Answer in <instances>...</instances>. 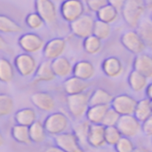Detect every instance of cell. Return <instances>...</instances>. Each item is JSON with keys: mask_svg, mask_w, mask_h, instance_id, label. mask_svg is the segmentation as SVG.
Listing matches in <instances>:
<instances>
[{"mask_svg": "<svg viewBox=\"0 0 152 152\" xmlns=\"http://www.w3.org/2000/svg\"><path fill=\"white\" fill-rule=\"evenodd\" d=\"M146 10L143 0H126L120 12L126 25L134 29L138 27Z\"/></svg>", "mask_w": 152, "mask_h": 152, "instance_id": "1", "label": "cell"}, {"mask_svg": "<svg viewBox=\"0 0 152 152\" xmlns=\"http://www.w3.org/2000/svg\"><path fill=\"white\" fill-rule=\"evenodd\" d=\"M90 95L91 92L87 91L82 94H70L66 96L68 110L74 119L80 121L84 118V117H86V111L90 106Z\"/></svg>", "mask_w": 152, "mask_h": 152, "instance_id": "2", "label": "cell"}, {"mask_svg": "<svg viewBox=\"0 0 152 152\" xmlns=\"http://www.w3.org/2000/svg\"><path fill=\"white\" fill-rule=\"evenodd\" d=\"M47 134L56 136L61 134L66 133L70 127L69 118L62 112H51L43 122Z\"/></svg>", "mask_w": 152, "mask_h": 152, "instance_id": "3", "label": "cell"}, {"mask_svg": "<svg viewBox=\"0 0 152 152\" xmlns=\"http://www.w3.org/2000/svg\"><path fill=\"white\" fill-rule=\"evenodd\" d=\"M35 10L49 28H58L59 12L53 0H35Z\"/></svg>", "mask_w": 152, "mask_h": 152, "instance_id": "4", "label": "cell"}, {"mask_svg": "<svg viewBox=\"0 0 152 152\" xmlns=\"http://www.w3.org/2000/svg\"><path fill=\"white\" fill-rule=\"evenodd\" d=\"M13 66L16 72L22 77H33L38 67L37 59L30 53H21L13 59Z\"/></svg>", "mask_w": 152, "mask_h": 152, "instance_id": "5", "label": "cell"}, {"mask_svg": "<svg viewBox=\"0 0 152 152\" xmlns=\"http://www.w3.org/2000/svg\"><path fill=\"white\" fill-rule=\"evenodd\" d=\"M95 19L88 13L83 14L76 20L69 23V30L76 37L85 39L86 37L93 35Z\"/></svg>", "mask_w": 152, "mask_h": 152, "instance_id": "6", "label": "cell"}, {"mask_svg": "<svg viewBox=\"0 0 152 152\" xmlns=\"http://www.w3.org/2000/svg\"><path fill=\"white\" fill-rule=\"evenodd\" d=\"M60 15L70 23L86 13V6L82 0H64L60 5Z\"/></svg>", "mask_w": 152, "mask_h": 152, "instance_id": "7", "label": "cell"}, {"mask_svg": "<svg viewBox=\"0 0 152 152\" xmlns=\"http://www.w3.org/2000/svg\"><path fill=\"white\" fill-rule=\"evenodd\" d=\"M19 47L27 53H37L43 50L45 41V39L35 32H27L21 34L18 38Z\"/></svg>", "mask_w": 152, "mask_h": 152, "instance_id": "8", "label": "cell"}, {"mask_svg": "<svg viewBox=\"0 0 152 152\" xmlns=\"http://www.w3.org/2000/svg\"><path fill=\"white\" fill-rule=\"evenodd\" d=\"M121 45L131 53L140 54L145 52L147 46L139 35V33L134 29H130L124 32L120 37Z\"/></svg>", "mask_w": 152, "mask_h": 152, "instance_id": "9", "label": "cell"}, {"mask_svg": "<svg viewBox=\"0 0 152 152\" xmlns=\"http://www.w3.org/2000/svg\"><path fill=\"white\" fill-rule=\"evenodd\" d=\"M120 131L122 136L134 138L142 132V123L134 115L120 116L116 126Z\"/></svg>", "mask_w": 152, "mask_h": 152, "instance_id": "10", "label": "cell"}, {"mask_svg": "<svg viewBox=\"0 0 152 152\" xmlns=\"http://www.w3.org/2000/svg\"><path fill=\"white\" fill-rule=\"evenodd\" d=\"M137 102L133 96L122 94L113 97L110 107L115 110L120 116L134 115Z\"/></svg>", "mask_w": 152, "mask_h": 152, "instance_id": "11", "label": "cell"}, {"mask_svg": "<svg viewBox=\"0 0 152 152\" xmlns=\"http://www.w3.org/2000/svg\"><path fill=\"white\" fill-rule=\"evenodd\" d=\"M54 143L66 152H86L73 132H66L54 136Z\"/></svg>", "mask_w": 152, "mask_h": 152, "instance_id": "12", "label": "cell"}, {"mask_svg": "<svg viewBox=\"0 0 152 152\" xmlns=\"http://www.w3.org/2000/svg\"><path fill=\"white\" fill-rule=\"evenodd\" d=\"M67 49V40L63 37H53L47 42L42 50L45 60L53 61L63 55Z\"/></svg>", "mask_w": 152, "mask_h": 152, "instance_id": "13", "label": "cell"}, {"mask_svg": "<svg viewBox=\"0 0 152 152\" xmlns=\"http://www.w3.org/2000/svg\"><path fill=\"white\" fill-rule=\"evenodd\" d=\"M32 104L43 112H53L56 108V101L53 95L48 92H36L30 96Z\"/></svg>", "mask_w": 152, "mask_h": 152, "instance_id": "14", "label": "cell"}, {"mask_svg": "<svg viewBox=\"0 0 152 152\" xmlns=\"http://www.w3.org/2000/svg\"><path fill=\"white\" fill-rule=\"evenodd\" d=\"M90 87L91 83L89 81L80 79L73 75L65 78L62 83V89L66 95L82 94L87 92Z\"/></svg>", "mask_w": 152, "mask_h": 152, "instance_id": "15", "label": "cell"}, {"mask_svg": "<svg viewBox=\"0 0 152 152\" xmlns=\"http://www.w3.org/2000/svg\"><path fill=\"white\" fill-rule=\"evenodd\" d=\"M56 76L52 68V61L45 60L38 64L35 75L33 76L32 85H37L39 83H49L56 79Z\"/></svg>", "mask_w": 152, "mask_h": 152, "instance_id": "16", "label": "cell"}, {"mask_svg": "<svg viewBox=\"0 0 152 152\" xmlns=\"http://www.w3.org/2000/svg\"><path fill=\"white\" fill-rule=\"evenodd\" d=\"M102 69L105 76L110 78H117L124 72V65L121 60L116 56L105 58L102 63Z\"/></svg>", "mask_w": 152, "mask_h": 152, "instance_id": "17", "label": "cell"}, {"mask_svg": "<svg viewBox=\"0 0 152 152\" xmlns=\"http://www.w3.org/2000/svg\"><path fill=\"white\" fill-rule=\"evenodd\" d=\"M87 144L93 148H102L106 145L105 126L102 124H91L88 135Z\"/></svg>", "mask_w": 152, "mask_h": 152, "instance_id": "18", "label": "cell"}, {"mask_svg": "<svg viewBox=\"0 0 152 152\" xmlns=\"http://www.w3.org/2000/svg\"><path fill=\"white\" fill-rule=\"evenodd\" d=\"M72 75L80 79L90 81L95 77L96 69H95L94 65L91 61L82 60V61H77L73 65Z\"/></svg>", "mask_w": 152, "mask_h": 152, "instance_id": "19", "label": "cell"}, {"mask_svg": "<svg viewBox=\"0 0 152 152\" xmlns=\"http://www.w3.org/2000/svg\"><path fill=\"white\" fill-rule=\"evenodd\" d=\"M52 68L56 77L58 78L65 79L72 76L73 64L69 59L63 55L52 61Z\"/></svg>", "mask_w": 152, "mask_h": 152, "instance_id": "20", "label": "cell"}, {"mask_svg": "<svg viewBox=\"0 0 152 152\" xmlns=\"http://www.w3.org/2000/svg\"><path fill=\"white\" fill-rule=\"evenodd\" d=\"M134 69L145 76L148 79L152 78V56L142 53L135 55L133 62Z\"/></svg>", "mask_w": 152, "mask_h": 152, "instance_id": "21", "label": "cell"}, {"mask_svg": "<svg viewBox=\"0 0 152 152\" xmlns=\"http://www.w3.org/2000/svg\"><path fill=\"white\" fill-rule=\"evenodd\" d=\"M14 120L16 124L28 127L37 120V113L32 108H23L15 112Z\"/></svg>", "mask_w": 152, "mask_h": 152, "instance_id": "22", "label": "cell"}, {"mask_svg": "<svg viewBox=\"0 0 152 152\" xmlns=\"http://www.w3.org/2000/svg\"><path fill=\"white\" fill-rule=\"evenodd\" d=\"M127 83L131 90L135 93H141L146 89L149 85V79L142 74L133 69L128 75Z\"/></svg>", "mask_w": 152, "mask_h": 152, "instance_id": "23", "label": "cell"}, {"mask_svg": "<svg viewBox=\"0 0 152 152\" xmlns=\"http://www.w3.org/2000/svg\"><path fill=\"white\" fill-rule=\"evenodd\" d=\"M15 73L13 63L6 57H0V82L4 84L12 82Z\"/></svg>", "mask_w": 152, "mask_h": 152, "instance_id": "24", "label": "cell"}, {"mask_svg": "<svg viewBox=\"0 0 152 152\" xmlns=\"http://www.w3.org/2000/svg\"><path fill=\"white\" fill-rule=\"evenodd\" d=\"M110 108V105H93L89 106L86 118L91 124H102L105 114L108 110Z\"/></svg>", "mask_w": 152, "mask_h": 152, "instance_id": "25", "label": "cell"}, {"mask_svg": "<svg viewBox=\"0 0 152 152\" xmlns=\"http://www.w3.org/2000/svg\"><path fill=\"white\" fill-rule=\"evenodd\" d=\"M23 31V28L12 18L0 14V33L3 34H19Z\"/></svg>", "mask_w": 152, "mask_h": 152, "instance_id": "26", "label": "cell"}, {"mask_svg": "<svg viewBox=\"0 0 152 152\" xmlns=\"http://www.w3.org/2000/svg\"><path fill=\"white\" fill-rule=\"evenodd\" d=\"M113 95L103 88H96L91 92L89 104L93 105H110L113 100Z\"/></svg>", "mask_w": 152, "mask_h": 152, "instance_id": "27", "label": "cell"}, {"mask_svg": "<svg viewBox=\"0 0 152 152\" xmlns=\"http://www.w3.org/2000/svg\"><path fill=\"white\" fill-rule=\"evenodd\" d=\"M28 130H29V136L32 143L41 144L45 142L48 134L45 131L43 122L37 120L30 126H28Z\"/></svg>", "mask_w": 152, "mask_h": 152, "instance_id": "28", "label": "cell"}, {"mask_svg": "<svg viewBox=\"0 0 152 152\" xmlns=\"http://www.w3.org/2000/svg\"><path fill=\"white\" fill-rule=\"evenodd\" d=\"M152 115L151 101L148 98L142 99L137 102L134 116L141 122H144Z\"/></svg>", "mask_w": 152, "mask_h": 152, "instance_id": "29", "label": "cell"}, {"mask_svg": "<svg viewBox=\"0 0 152 152\" xmlns=\"http://www.w3.org/2000/svg\"><path fill=\"white\" fill-rule=\"evenodd\" d=\"M11 135L12 139L20 144L29 145L32 143L28 126L18 125V124L14 125L11 129Z\"/></svg>", "mask_w": 152, "mask_h": 152, "instance_id": "30", "label": "cell"}, {"mask_svg": "<svg viewBox=\"0 0 152 152\" xmlns=\"http://www.w3.org/2000/svg\"><path fill=\"white\" fill-rule=\"evenodd\" d=\"M102 40H101L94 35H91L83 39L84 51L89 55H96L100 53L102 50Z\"/></svg>", "mask_w": 152, "mask_h": 152, "instance_id": "31", "label": "cell"}, {"mask_svg": "<svg viewBox=\"0 0 152 152\" xmlns=\"http://www.w3.org/2000/svg\"><path fill=\"white\" fill-rule=\"evenodd\" d=\"M136 31L139 33L147 47L152 49V20L151 19L142 20L136 28Z\"/></svg>", "mask_w": 152, "mask_h": 152, "instance_id": "32", "label": "cell"}, {"mask_svg": "<svg viewBox=\"0 0 152 152\" xmlns=\"http://www.w3.org/2000/svg\"><path fill=\"white\" fill-rule=\"evenodd\" d=\"M118 11L114 8L113 6H111L110 4H106L105 6H103L102 8H101L96 13V17L97 20H102L103 22L111 24L113 22H115L118 18Z\"/></svg>", "mask_w": 152, "mask_h": 152, "instance_id": "33", "label": "cell"}, {"mask_svg": "<svg viewBox=\"0 0 152 152\" xmlns=\"http://www.w3.org/2000/svg\"><path fill=\"white\" fill-rule=\"evenodd\" d=\"M112 33V28L111 24L103 22L99 20H95L94 21V31L93 35L100 38L101 40L104 41L107 40Z\"/></svg>", "mask_w": 152, "mask_h": 152, "instance_id": "34", "label": "cell"}, {"mask_svg": "<svg viewBox=\"0 0 152 152\" xmlns=\"http://www.w3.org/2000/svg\"><path fill=\"white\" fill-rule=\"evenodd\" d=\"M91 123L88 120H83L73 126V133L78 139L80 144L83 146L87 144V135Z\"/></svg>", "mask_w": 152, "mask_h": 152, "instance_id": "35", "label": "cell"}, {"mask_svg": "<svg viewBox=\"0 0 152 152\" xmlns=\"http://www.w3.org/2000/svg\"><path fill=\"white\" fill-rule=\"evenodd\" d=\"M14 101L7 94H0V118L12 114L14 110Z\"/></svg>", "mask_w": 152, "mask_h": 152, "instance_id": "36", "label": "cell"}, {"mask_svg": "<svg viewBox=\"0 0 152 152\" xmlns=\"http://www.w3.org/2000/svg\"><path fill=\"white\" fill-rule=\"evenodd\" d=\"M25 24L28 28L32 30H39L45 26L44 20L37 12L27 14V16L25 17Z\"/></svg>", "mask_w": 152, "mask_h": 152, "instance_id": "37", "label": "cell"}, {"mask_svg": "<svg viewBox=\"0 0 152 152\" xmlns=\"http://www.w3.org/2000/svg\"><path fill=\"white\" fill-rule=\"evenodd\" d=\"M122 134L117 126L105 127V141L106 144L110 146H115L121 139Z\"/></svg>", "mask_w": 152, "mask_h": 152, "instance_id": "38", "label": "cell"}, {"mask_svg": "<svg viewBox=\"0 0 152 152\" xmlns=\"http://www.w3.org/2000/svg\"><path fill=\"white\" fill-rule=\"evenodd\" d=\"M114 147L116 152H134L136 148L132 139L125 136H122Z\"/></svg>", "mask_w": 152, "mask_h": 152, "instance_id": "39", "label": "cell"}, {"mask_svg": "<svg viewBox=\"0 0 152 152\" xmlns=\"http://www.w3.org/2000/svg\"><path fill=\"white\" fill-rule=\"evenodd\" d=\"M120 115L115 110H113L111 107L108 110L107 113L104 116V118L102 122V125H103L105 127L108 126H116L118 120H119Z\"/></svg>", "mask_w": 152, "mask_h": 152, "instance_id": "40", "label": "cell"}, {"mask_svg": "<svg viewBox=\"0 0 152 152\" xmlns=\"http://www.w3.org/2000/svg\"><path fill=\"white\" fill-rule=\"evenodd\" d=\"M86 4L91 12H97L101 8L108 4V0H86Z\"/></svg>", "mask_w": 152, "mask_h": 152, "instance_id": "41", "label": "cell"}, {"mask_svg": "<svg viewBox=\"0 0 152 152\" xmlns=\"http://www.w3.org/2000/svg\"><path fill=\"white\" fill-rule=\"evenodd\" d=\"M142 132L148 137H152V115L142 123Z\"/></svg>", "mask_w": 152, "mask_h": 152, "instance_id": "42", "label": "cell"}, {"mask_svg": "<svg viewBox=\"0 0 152 152\" xmlns=\"http://www.w3.org/2000/svg\"><path fill=\"white\" fill-rule=\"evenodd\" d=\"M126 0H108V4L116 8L118 12L121 11Z\"/></svg>", "mask_w": 152, "mask_h": 152, "instance_id": "43", "label": "cell"}, {"mask_svg": "<svg viewBox=\"0 0 152 152\" xmlns=\"http://www.w3.org/2000/svg\"><path fill=\"white\" fill-rule=\"evenodd\" d=\"M10 46L7 43V41L4 38V37L0 33V51L2 52H8L10 51Z\"/></svg>", "mask_w": 152, "mask_h": 152, "instance_id": "44", "label": "cell"}, {"mask_svg": "<svg viewBox=\"0 0 152 152\" xmlns=\"http://www.w3.org/2000/svg\"><path fill=\"white\" fill-rule=\"evenodd\" d=\"M43 152H66L64 151L63 150L60 149L59 147H57L56 145H49L47 147L45 148V150L43 151Z\"/></svg>", "mask_w": 152, "mask_h": 152, "instance_id": "45", "label": "cell"}, {"mask_svg": "<svg viewBox=\"0 0 152 152\" xmlns=\"http://www.w3.org/2000/svg\"><path fill=\"white\" fill-rule=\"evenodd\" d=\"M145 94H146L147 98L152 101V82L149 83V85L147 86V87L145 89Z\"/></svg>", "mask_w": 152, "mask_h": 152, "instance_id": "46", "label": "cell"}, {"mask_svg": "<svg viewBox=\"0 0 152 152\" xmlns=\"http://www.w3.org/2000/svg\"><path fill=\"white\" fill-rule=\"evenodd\" d=\"M143 1H144L146 9L152 10V0H143Z\"/></svg>", "mask_w": 152, "mask_h": 152, "instance_id": "47", "label": "cell"}, {"mask_svg": "<svg viewBox=\"0 0 152 152\" xmlns=\"http://www.w3.org/2000/svg\"><path fill=\"white\" fill-rule=\"evenodd\" d=\"M134 152H151V151L147 148H143V147H140V148H135Z\"/></svg>", "mask_w": 152, "mask_h": 152, "instance_id": "48", "label": "cell"}, {"mask_svg": "<svg viewBox=\"0 0 152 152\" xmlns=\"http://www.w3.org/2000/svg\"><path fill=\"white\" fill-rule=\"evenodd\" d=\"M4 135L2 134V133L0 132V148L4 144Z\"/></svg>", "mask_w": 152, "mask_h": 152, "instance_id": "49", "label": "cell"}, {"mask_svg": "<svg viewBox=\"0 0 152 152\" xmlns=\"http://www.w3.org/2000/svg\"><path fill=\"white\" fill-rule=\"evenodd\" d=\"M150 19L152 20V12H151V18H150Z\"/></svg>", "mask_w": 152, "mask_h": 152, "instance_id": "50", "label": "cell"}, {"mask_svg": "<svg viewBox=\"0 0 152 152\" xmlns=\"http://www.w3.org/2000/svg\"><path fill=\"white\" fill-rule=\"evenodd\" d=\"M151 108H152V101H151Z\"/></svg>", "mask_w": 152, "mask_h": 152, "instance_id": "51", "label": "cell"}]
</instances>
